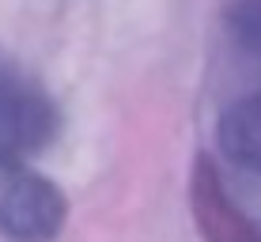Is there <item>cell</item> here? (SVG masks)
I'll return each mask as SVG.
<instances>
[{
    "instance_id": "6da1fadb",
    "label": "cell",
    "mask_w": 261,
    "mask_h": 242,
    "mask_svg": "<svg viewBox=\"0 0 261 242\" xmlns=\"http://www.w3.org/2000/svg\"><path fill=\"white\" fill-rule=\"evenodd\" d=\"M68 197L53 178L31 167V159L0 151V238L53 242L65 231Z\"/></svg>"
},
{
    "instance_id": "7a4b0ae2",
    "label": "cell",
    "mask_w": 261,
    "mask_h": 242,
    "mask_svg": "<svg viewBox=\"0 0 261 242\" xmlns=\"http://www.w3.org/2000/svg\"><path fill=\"white\" fill-rule=\"evenodd\" d=\"M61 132V106L38 76L0 53V151L31 159Z\"/></svg>"
},
{
    "instance_id": "3957f363",
    "label": "cell",
    "mask_w": 261,
    "mask_h": 242,
    "mask_svg": "<svg viewBox=\"0 0 261 242\" xmlns=\"http://www.w3.org/2000/svg\"><path fill=\"white\" fill-rule=\"evenodd\" d=\"M190 212L204 242H261V223L235 201L220 163L197 151L190 174Z\"/></svg>"
},
{
    "instance_id": "277c9868",
    "label": "cell",
    "mask_w": 261,
    "mask_h": 242,
    "mask_svg": "<svg viewBox=\"0 0 261 242\" xmlns=\"http://www.w3.org/2000/svg\"><path fill=\"white\" fill-rule=\"evenodd\" d=\"M216 148L227 163L261 178V91L235 98L216 121Z\"/></svg>"
},
{
    "instance_id": "5b68a950",
    "label": "cell",
    "mask_w": 261,
    "mask_h": 242,
    "mask_svg": "<svg viewBox=\"0 0 261 242\" xmlns=\"http://www.w3.org/2000/svg\"><path fill=\"white\" fill-rule=\"evenodd\" d=\"M223 38L239 65L261 76V0H231L223 8Z\"/></svg>"
}]
</instances>
